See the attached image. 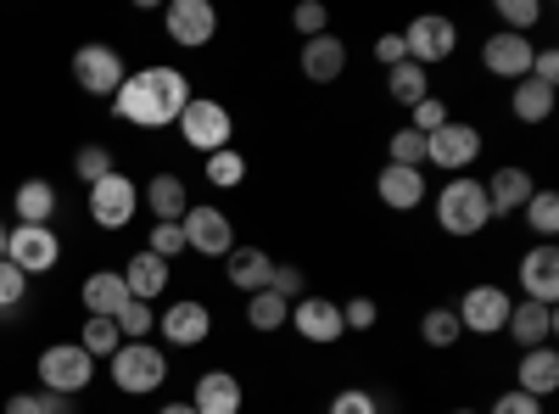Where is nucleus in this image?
I'll use <instances>...</instances> for the list:
<instances>
[{
	"instance_id": "nucleus-1",
	"label": "nucleus",
	"mask_w": 559,
	"mask_h": 414,
	"mask_svg": "<svg viewBox=\"0 0 559 414\" xmlns=\"http://www.w3.org/2000/svg\"><path fill=\"white\" fill-rule=\"evenodd\" d=\"M185 102H191V79H185L179 68H134L123 73L118 96H112V113L118 123H134V129H168L179 123Z\"/></svg>"
},
{
	"instance_id": "nucleus-2",
	"label": "nucleus",
	"mask_w": 559,
	"mask_h": 414,
	"mask_svg": "<svg viewBox=\"0 0 559 414\" xmlns=\"http://www.w3.org/2000/svg\"><path fill=\"white\" fill-rule=\"evenodd\" d=\"M437 224L442 236L464 241V236H481V229L492 224V202H487V186L481 179H448V186L437 191Z\"/></svg>"
},
{
	"instance_id": "nucleus-3",
	"label": "nucleus",
	"mask_w": 559,
	"mask_h": 414,
	"mask_svg": "<svg viewBox=\"0 0 559 414\" xmlns=\"http://www.w3.org/2000/svg\"><path fill=\"white\" fill-rule=\"evenodd\" d=\"M174 129H179V141L191 146V152H202V157H213V152H224V146H236V118H229V107L213 102V96H191Z\"/></svg>"
},
{
	"instance_id": "nucleus-4",
	"label": "nucleus",
	"mask_w": 559,
	"mask_h": 414,
	"mask_svg": "<svg viewBox=\"0 0 559 414\" xmlns=\"http://www.w3.org/2000/svg\"><path fill=\"white\" fill-rule=\"evenodd\" d=\"M90 381H96V358H90L79 342H51L39 353V392L79 398Z\"/></svg>"
},
{
	"instance_id": "nucleus-5",
	"label": "nucleus",
	"mask_w": 559,
	"mask_h": 414,
	"mask_svg": "<svg viewBox=\"0 0 559 414\" xmlns=\"http://www.w3.org/2000/svg\"><path fill=\"white\" fill-rule=\"evenodd\" d=\"M168 381V353L152 347V342H123L112 353V387L129 392V398H146Z\"/></svg>"
},
{
	"instance_id": "nucleus-6",
	"label": "nucleus",
	"mask_w": 559,
	"mask_h": 414,
	"mask_svg": "<svg viewBox=\"0 0 559 414\" xmlns=\"http://www.w3.org/2000/svg\"><path fill=\"white\" fill-rule=\"evenodd\" d=\"M509 308H515V297H509L503 286H492V281H481V286H471L459 303H453V314H459V331L464 336H503V326H509Z\"/></svg>"
},
{
	"instance_id": "nucleus-7",
	"label": "nucleus",
	"mask_w": 559,
	"mask_h": 414,
	"mask_svg": "<svg viewBox=\"0 0 559 414\" xmlns=\"http://www.w3.org/2000/svg\"><path fill=\"white\" fill-rule=\"evenodd\" d=\"M179 229H185V252H202V258L236 252V224H229V213L213 208V202H191V213L179 218Z\"/></svg>"
},
{
	"instance_id": "nucleus-8",
	"label": "nucleus",
	"mask_w": 559,
	"mask_h": 414,
	"mask_svg": "<svg viewBox=\"0 0 559 414\" xmlns=\"http://www.w3.org/2000/svg\"><path fill=\"white\" fill-rule=\"evenodd\" d=\"M403 51H408L414 68L431 73L437 62H448V57L459 51V23H453V17H437V12L414 17V23L403 28Z\"/></svg>"
},
{
	"instance_id": "nucleus-9",
	"label": "nucleus",
	"mask_w": 559,
	"mask_h": 414,
	"mask_svg": "<svg viewBox=\"0 0 559 414\" xmlns=\"http://www.w3.org/2000/svg\"><path fill=\"white\" fill-rule=\"evenodd\" d=\"M62 258V236L51 224H12L7 229V263L23 274H51Z\"/></svg>"
},
{
	"instance_id": "nucleus-10",
	"label": "nucleus",
	"mask_w": 559,
	"mask_h": 414,
	"mask_svg": "<svg viewBox=\"0 0 559 414\" xmlns=\"http://www.w3.org/2000/svg\"><path fill=\"white\" fill-rule=\"evenodd\" d=\"M286 326H292L302 342H313V347H336V342L347 336L342 303H336V297H319V292H308V297L292 303V319H286Z\"/></svg>"
},
{
	"instance_id": "nucleus-11",
	"label": "nucleus",
	"mask_w": 559,
	"mask_h": 414,
	"mask_svg": "<svg viewBox=\"0 0 559 414\" xmlns=\"http://www.w3.org/2000/svg\"><path fill=\"white\" fill-rule=\"evenodd\" d=\"M476 157H481V129H476V123L448 118L437 134H426V163L442 168V174H464Z\"/></svg>"
},
{
	"instance_id": "nucleus-12",
	"label": "nucleus",
	"mask_w": 559,
	"mask_h": 414,
	"mask_svg": "<svg viewBox=\"0 0 559 414\" xmlns=\"http://www.w3.org/2000/svg\"><path fill=\"white\" fill-rule=\"evenodd\" d=\"M163 28H168V39L179 45V51H202V45H213V34H218V12H213V0H168Z\"/></svg>"
},
{
	"instance_id": "nucleus-13",
	"label": "nucleus",
	"mask_w": 559,
	"mask_h": 414,
	"mask_svg": "<svg viewBox=\"0 0 559 414\" xmlns=\"http://www.w3.org/2000/svg\"><path fill=\"white\" fill-rule=\"evenodd\" d=\"M134 213H140V191H134L129 174L112 168L107 179H96V186H90V218H96L102 229H123Z\"/></svg>"
},
{
	"instance_id": "nucleus-14",
	"label": "nucleus",
	"mask_w": 559,
	"mask_h": 414,
	"mask_svg": "<svg viewBox=\"0 0 559 414\" xmlns=\"http://www.w3.org/2000/svg\"><path fill=\"white\" fill-rule=\"evenodd\" d=\"M73 79L84 96H118V84H123V57L112 51V45H79L73 51Z\"/></svg>"
},
{
	"instance_id": "nucleus-15",
	"label": "nucleus",
	"mask_w": 559,
	"mask_h": 414,
	"mask_svg": "<svg viewBox=\"0 0 559 414\" xmlns=\"http://www.w3.org/2000/svg\"><path fill=\"white\" fill-rule=\"evenodd\" d=\"M157 336L168 347H202L213 336V308L197 303V297H179L168 303V314H157Z\"/></svg>"
},
{
	"instance_id": "nucleus-16",
	"label": "nucleus",
	"mask_w": 559,
	"mask_h": 414,
	"mask_svg": "<svg viewBox=\"0 0 559 414\" xmlns=\"http://www.w3.org/2000/svg\"><path fill=\"white\" fill-rule=\"evenodd\" d=\"M515 281H521V297L526 303H559V247L554 241H537L532 252H521L515 263Z\"/></svg>"
},
{
	"instance_id": "nucleus-17",
	"label": "nucleus",
	"mask_w": 559,
	"mask_h": 414,
	"mask_svg": "<svg viewBox=\"0 0 559 414\" xmlns=\"http://www.w3.org/2000/svg\"><path fill=\"white\" fill-rule=\"evenodd\" d=\"M532 57H537V45L526 39V34H492L487 45H481V68L492 73V79H503V84H521V79H532Z\"/></svg>"
},
{
	"instance_id": "nucleus-18",
	"label": "nucleus",
	"mask_w": 559,
	"mask_h": 414,
	"mask_svg": "<svg viewBox=\"0 0 559 414\" xmlns=\"http://www.w3.org/2000/svg\"><path fill=\"white\" fill-rule=\"evenodd\" d=\"M554 331H559V308L515 297V308H509V326H503V336L515 342L521 353H526V347H548V342H554Z\"/></svg>"
},
{
	"instance_id": "nucleus-19",
	"label": "nucleus",
	"mask_w": 559,
	"mask_h": 414,
	"mask_svg": "<svg viewBox=\"0 0 559 414\" xmlns=\"http://www.w3.org/2000/svg\"><path fill=\"white\" fill-rule=\"evenodd\" d=\"M191 403L197 414H241V403H247V392H241V381L229 376V370H202L197 376V387H191Z\"/></svg>"
},
{
	"instance_id": "nucleus-20",
	"label": "nucleus",
	"mask_w": 559,
	"mask_h": 414,
	"mask_svg": "<svg viewBox=\"0 0 559 414\" xmlns=\"http://www.w3.org/2000/svg\"><path fill=\"white\" fill-rule=\"evenodd\" d=\"M302 79L308 84H336L347 73V45L336 34H319V39H302V57H297Z\"/></svg>"
},
{
	"instance_id": "nucleus-21",
	"label": "nucleus",
	"mask_w": 559,
	"mask_h": 414,
	"mask_svg": "<svg viewBox=\"0 0 559 414\" xmlns=\"http://www.w3.org/2000/svg\"><path fill=\"white\" fill-rule=\"evenodd\" d=\"M376 197H381L392 213H414L419 202H426V168H397V163H386V168L376 174Z\"/></svg>"
},
{
	"instance_id": "nucleus-22",
	"label": "nucleus",
	"mask_w": 559,
	"mask_h": 414,
	"mask_svg": "<svg viewBox=\"0 0 559 414\" xmlns=\"http://www.w3.org/2000/svg\"><path fill=\"white\" fill-rule=\"evenodd\" d=\"M140 202L152 208L157 224H179L185 213H191V191H185V179H179L174 168L152 174V179H146V191H140Z\"/></svg>"
},
{
	"instance_id": "nucleus-23",
	"label": "nucleus",
	"mask_w": 559,
	"mask_h": 414,
	"mask_svg": "<svg viewBox=\"0 0 559 414\" xmlns=\"http://www.w3.org/2000/svg\"><path fill=\"white\" fill-rule=\"evenodd\" d=\"M481 186H487V202H492V218H498V213H521L537 191V179L521 163H503L492 179H481Z\"/></svg>"
},
{
	"instance_id": "nucleus-24",
	"label": "nucleus",
	"mask_w": 559,
	"mask_h": 414,
	"mask_svg": "<svg viewBox=\"0 0 559 414\" xmlns=\"http://www.w3.org/2000/svg\"><path fill=\"white\" fill-rule=\"evenodd\" d=\"M118 274H123V286H129V297H134V303H157V297L168 292V274H174V263H163L157 252H134V258H129Z\"/></svg>"
},
{
	"instance_id": "nucleus-25",
	"label": "nucleus",
	"mask_w": 559,
	"mask_h": 414,
	"mask_svg": "<svg viewBox=\"0 0 559 414\" xmlns=\"http://www.w3.org/2000/svg\"><path fill=\"white\" fill-rule=\"evenodd\" d=\"M224 274H229V286L236 292H269V281H274V258L263 252V247H236L224 258Z\"/></svg>"
},
{
	"instance_id": "nucleus-26",
	"label": "nucleus",
	"mask_w": 559,
	"mask_h": 414,
	"mask_svg": "<svg viewBox=\"0 0 559 414\" xmlns=\"http://www.w3.org/2000/svg\"><path fill=\"white\" fill-rule=\"evenodd\" d=\"M515 387L532 398H554L559 392V353L554 347H526L515 364Z\"/></svg>"
},
{
	"instance_id": "nucleus-27",
	"label": "nucleus",
	"mask_w": 559,
	"mask_h": 414,
	"mask_svg": "<svg viewBox=\"0 0 559 414\" xmlns=\"http://www.w3.org/2000/svg\"><path fill=\"white\" fill-rule=\"evenodd\" d=\"M79 297H84V308L96 314V319H118V308L129 303V286H123V274H118V269H96V274L84 281Z\"/></svg>"
},
{
	"instance_id": "nucleus-28",
	"label": "nucleus",
	"mask_w": 559,
	"mask_h": 414,
	"mask_svg": "<svg viewBox=\"0 0 559 414\" xmlns=\"http://www.w3.org/2000/svg\"><path fill=\"white\" fill-rule=\"evenodd\" d=\"M12 213H17V224H51L57 218V186L51 179H23L17 197H12Z\"/></svg>"
},
{
	"instance_id": "nucleus-29",
	"label": "nucleus",
	"mask_w": 559,
	"mask_h": 414,
	"mask_svg": "<svg viewBox=\"0 0 559 414\" xmlns=\"http://www.w3.org/2000/svg\"><path fill=\"white\" fill-rule=\"evenodd\" d=\"M554 90L548 84H537V79H521L515 90H509V113H515L521 123H548L554 118Z\"/></svg>"
},
{
	"instance_id": "nucleus-30",
	"label": "nucleus",
	"mask_w": 559,
	"mask_h": 414,
	"mask_svg": "<svg viewBox=\"0 0 559 414\" xmlns=\"http://www.w3.org/2000/svg\"><path fill=\"white\" fill-rule=\"evenodd\" d=\"M386 96H392L397 107H419V102L431 96V73H426V68H414V62L386 68Z\"/></svg>"
},
{
	"instance_id": "nucleus-31",
	"label": "nucleus",
	"mask_w": 559,
	"mask_h": 414,
	"mask_svg": "<svg viewBox=\"0 0 559 414\" xmlns=\"http://www.w3.org/2000/svg\"><path fill=\"white\" fill-rule=\"evenodd\" d=\"M286 319H292V303L280 297V292H252V297H247V326H252L258 336L286 331Z\"/></svg>"
},
{
	"instance_id": "nucleus-32",
	"label": "nucleus",
	"mask_w": 559,
	"mask_h": 414,
	"mask_svg": "<svg viewBox=\"0 0 559 414\" xmlns=\"http://www.w3.org/2000/svg\"><path fill=\"white\" fill-rule=\"evenodd\" d=\"M202 174H207L213 191H241V186H247V157H241L236 146H224V152L202 157Z\"/></svg>"
},
{
	"instance_id": "nucleus-33",
	"label": "nucleus",
	"mask_w": 559,
	"mask_h": 414,
	"mask_svg": "<svg viewBox=\"0 0 559 414\" xmlns=\"http://www.w3.org/2000/svg\"><path fill=\"white\" fill-rule=\"evenodd\" d=\"M464 331H459V314H453V303H437V308H426V314H419V342H426V347H453Z\"/></svg>"
},
{
	"instance_id": "nucleus-34",
	"label": "nucleus",
	"mask_w": 559,
	"mask_h": 414,
	"mask_svg": "<svg viewBox=\"0 0 559 414\" xmlns=\"http://www.w3.org/2000/svg\"><path fill=\"white\" fill-rule=\"evenodd\" d=\"M79 347H84L90 358H112V353L123 347V336H118L112 319H96V314H90V319H84V331H79Z\"/></svg>"
},
{
	"instance_id": "nucleus-35",
	"label": "nucleus",
	"mask_w": 559,
	"mask_h": 414,
	"mask_svg": "<svg viewBox=\"0 0 559 414\" xmlns=\"http://www.w3.org/2000/svg\"><path fill=\"white\" fill-rule=\"evenodd\" d=\"M112 326H118V336H123V342H146V336L157 331V314H152V303H134V297H129V303L118 308Z\"/></svg>"
},
{
	"instance_id": "nucleus-36",
	"label": "nucleus",
	"mask_w": 559,
	"mask_h": 414,
	"mask_svg": "<svg viewBox=\"0 0 559 414\" xmlns=\"http://www.w3.org/2000/svg\"><path fill=\"white\" fill-rule=\"evenodd\" d=\"M521 213H526V224H532L537 241H554V229H559V197H554V191H532V202H526Z\"/></svg>"
},
{
	"instance_id": "nucleus-37",
	"label": "nucleus",
	"mask_w": 559,
	"mask_h": 414,
	"mask_svg": "<svg viewBox=\"0 0 559 414\" xmlns=\"http://www.w3.org/2000/svg\"><path fill=\"white\" fill-rule=\"evenodd\" d=\"M386 163L397 168H426V134H414L408 123L392 129V141H386Z\"/></svg>"
},
{
	"instance_id": "nucleus-38",
	"label": "nucleus",
	"mask_w": 559,
	"mask_h": 414,
	"mask_svg": "<svg viewBox=\"0 0 559 414\" xmlns=\"http://www.w3.org/2000/svg\"><path fill=\"white\" fill-rule=\"evenodd\" d=\"M498 17H503V34H526L543 23V0H498Z\"/></svg>"
},
{
	"instance_id": "nucleus-39",
	"label": "nucleus",
	"mask_w": 559,
	"mask_h": 414,
	"mask_svg": "<svg viewBox=\"0 0 559 414\" xmlns=\"http://www.w3.org/2000/svg\"><path fill=\"white\" fill-rule=\"evenodd\" d=\"M7 414H73V403L57 398V392H12Z\"/></svg>"
},
{
	"instance_id": "nucleus-40",
	"label": "nucleus",
	"mask_w": 559,
	"mask_h": 414,
	"mask_svg": "<svg viewBox=\"0 0 559 414\" xmlns=\"http://www.w3.org/2000/svg\"><path fill=\"white\" fill-rule=\"evenodd\" d=\"M73 174L84 179V186H96V179L112 174V152H107V146H79V152H73Z\"/></svg>"
},
{
	"instance_id": "nucleus-41",
	"label": "nucleus",
	"mask_w": 559,
	"mask_h": 414,
	"mask_svg": "<svg viewBox=\"0 0 559 414\" xmlns=\"http://www.w3.org/2000/svg\"><path fill=\"white\" fill-rule=\"evenodd\" d=\"M292 28H297L302 39H319V34H331V7H324V0H302V7L292 12Z\"/></svg>"
},
{
	"instance_id": "nucleus-42",
	"label": "nucleus",
	"mask_w": 559,
	"mask_h": 414,
	"mask_svg": "<svg viewBox=\"0 0 559 414\" xmlns=\"http://www.w3.org/2000/svg\"><path fill=\"white\" fill-rule=\"evenodd\" d=\"M448 118H453V113H448V102H442V96H426L419 107H408V129H414V134H437Z\"/></svg>"
},
{
	"instance_id": "nucleus-43",
	"label": "nucleus",
	"mask_w": 559,
	"mask_h": 414,
	"mask_svg": "<svg viewBox=\"0 0 559 414\" xmlns=\"http://www.w3.org/2000/svg\"><path fill=\"white\" fill-rule=\"evenodd\" d=\"M386 403L369 392V387H342L336 398H331V414H381Z\"/></svg>"
},
{
	"instance_id": "nucleus-44",
	"label": "nucleus",
	"mask_w": 559,
	"mask_h": 414,
	"mask_svg": "<svg viewBox=\"0 0 559 414\" xmlns=\"http://www.w3.org/2000/svg\"><path fill=\"white\" fill-rule=\"evenodd\" d=\"M269 292H280L286 303L308 297V269H302V263H274V281H269Z\"/></svg>"
},
{
	"instance_id": "nucleus-45",
	"label": "nucleus",
	"mask_w": 559,
	"mask_h": 414,
	"mask_svg": "<svg viewBox=\"0 0 559 414\" xmlns=\"http://www.w3.org/2000/svg\"><path fill=\"white\" fill-rule=\"evenodd\" d=\"M376 319H381L376 297H364V292H358V297L342 303V326H347V331H376Z\"/></svg>"
},
{
	"instance_id": "nucleus-46",
	"label": "nucleus",
	"mask_w": 559,
	"mask_h": 414,
	"mask_svg": "<svg viewBox=\"0 0 559 414\" xmlns=\"http://www.w3.org/2000/svg\"><path fill=\"white\" fill-rule=\"evenodd\" d=\"M23 297H28V274H23V269H12L7 258H0V314H12Z\"/></svg>"
},
{
	"instance_id": "nucleus-47",
	"label": "nucleus",
	"mask_w": 559,
	"mask_h": 414,
	"mask_svg": "<svg viewBox=\"0 0 559 414\" xmlns=\"http://www.w3.org/2000/svg\"><path fill=\"white\" fill-rule=\"evenodd\" d=\"M146 252H157L163 263H174V258L185 252V229H179V224H152V241H146Z\"/></svg>"
},
{
	"instance_id": "nucleus-48",
	"label": "nucleus",
	"mask_w": 559,
	"mask_h": 414,
	"mask_svg": "<svg viewBox=\"0 0 559 414\" xmlns=\"http://www.w3.org/2000/svg\"><path fill=\"white\" fill-rule=\"evenodd\" d=\"M487 414H543V398H532V392H521V387H509V392L492 398Z\"/></svg>"
},
{
	"instance_id": "nucleus-49",
	"label": "nucleus",
	"mask_w": 559,
	"mask_h": 414,
	"mask_svg": "<svg viewBox=\"0 0 559 414\" xmlns=\"http://www.w3.org/2000/svg\"><path fill=\"white\" fill-rule=\"evenodd\" d=\"M376 62H381V68L408 62V51H403V34H381V39H376Z\"/></svg>"
},
{
	"instance_id": "nucleus-50",
	"label": "nucleus",
	"mask_w": 559,
	"mask_h": 414,
	"mask_svg": "<svg viewBox=\"0 0 559 414\" xmlns=\"http://www.w3.org/2000/svg\"><path fill=\"white\" fill-rule=\"evenodd\" d=\"M532 79L548 84V90H559V51H537L532 57Z\"/></svg>"
},
{
	"instance_id": "nucleus-51",
	"label": "nucleus",
	"mask_w": 559,
	"mask_h": 414,
	"mask_svg": "<svg viewBox=\"0 0 559 414\" xmlns=\"http://www.w3.org/2000/svg\"><path fill=\"white\" fill-rule=\"evenodd\" d=\"M157 414H197V409H191V403H163Z\"/></svg>"
},
{
	"instance_id": "nucleus-52",
	"label": "nucleus",
	"mask_w": 559,
	"mask_h": 414,
	"mask_svg": "<svg viewBox=\"0 0 559 414\" xmlns=\"http://www.w3.org/2000/svg\"><path fill=\"white\" fill-rule=\"evenodd\" d=\"M0 258H7V224H0Z\"/></svg>"
},
{
	"instance_id": "nucleus-53",
	"label": "nucleus",
	"mask_w": 559,
	"mask_h": 414,
	"mask_svg": "<svg viewBox=\"0 0 559 414\" xmlns=\"http://www.w3.org/2000/svg\"><path fill=\"white\" fill-rule=\"evenodd\" d=\"M453 414H481V409H453Z\"/></svg>"
}]
</instances>
